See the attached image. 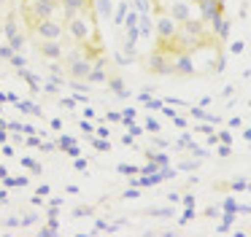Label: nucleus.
I'll list each match as a JSON object with an SVG mask.
<instances>
[{"instance_id":"nucleus-1","label":"nucleus","mask_w":251,"mask_h":237,"mask_svg":"<svg viewBox=\"0 0 251 237\" xmlns=\"http://www.w3.org/2000/svg\"><path fill=\"white\" fill-rule=\"evenodd\" d=\"M30 43L76 86L125 95L130 75L195 78L224 62V0H19Z\"/></svg>"}]
</instances>
